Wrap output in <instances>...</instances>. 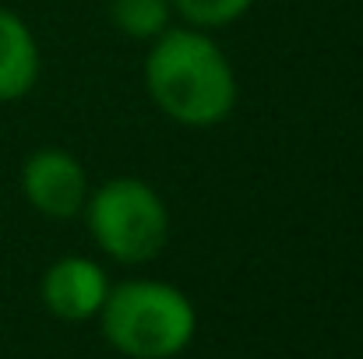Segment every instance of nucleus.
<instances>
[{
	"mask_svg": "<svg viewBox=\"0 0 363 359\" xmlns=\"http://www.w3.org/2000/svg\"><path fill=\"white\" fill-rule=\"evenodd\" d=\"M152 103L184 127H216L237 106V74L219 42L201 28H166L145 57Z\"/></svg>",
	"mask_w": 363,
	"mask_h": 359,
	"instance_id": "1",
	"label": "nucleus"
},
{
	"mask_svg": "<svg viewBox=\"0 0 363 359\" xmlns=\"http://www.w3.org/2000/svg\"><path fill=\"white\" fill-rule=\"evenodd\" d=\"M99 317L110 346L130 359L180 356L198 331L194 303L177 285L155 278H130L110 289Z\"/></svg>",
	"mask_w": 363,
	"mask_h": 359,
	"instance_id": "2",
	"label": "nucleus"
},
{
	"mask_svg": "<svg viewBox=\"0 0 363 359\" xmlns=\"http://www.w3.org/2000/svg\"><path fill=\"white\" fill-rule=\"evenodd\" d=\"M89 233L121 264H145L162 253L169 239V208L159 190L138 176H117L89 190Z\"/></svg>",
	"mask_w": 363,
	"mask_h": 359,
	"instance_id": "3",
	"label": "nucleus"
},
{
	"mask_svg": "<svg viewBox=\"0 0 363 359\" xmlns=\"http://www.w3.org/2000/svg\"><path fill=\"white\" fill-rule=\"evenodd\" d=\"M21 190L39 215L64 222V219H74L85 212L92 187H89L85 166L71 152L39 148L35 155H28V162L21 169Z\"/></svg>",
	"mask_w": 363,
	"mask_h": 359,
	"instance_id": "4",
	"label": "nucleus"
},
{
	"mask_svg": "<svg viewBox=\"0 0 363 359\" xmlns=\"http://www.w3.org/2000/svg\"><path fill=\"white\" fill-rule=\"evenodd\" d=\"M110 296V278L92 257H60L43 275V303L60 321L99 317Z\"/></svg>",
	"mask_w": 363,
	"mask_h": 359,
	"instance_id": "5",
	"label": "nucleus"
},
{
	"mask_svg": "<svg viewBox=\"0 0 363 359\" xmlns=\"http://www.w3.org/2000/svg\"><path fill=\"white\" fill-rule=\"evenodd\" d=\"M39 78V46L28 25L0 7V103L21 99Z\"/></svg>",
	"mask_w": 363,
	"mask_h": 359,
	"instance_id": "6",
	"label": "nucleus"
},
{
	"mask_svg": "<svg viewBox=\"0 0 363 359\" xmlns=\"http://www.w3.org/2000/svg\"><path fill=\"white\" fill-rule=\"evenodd\" d=\"M110 18L130 39H155L169 28L173 21V4L169 0H110Z\"/></svg>",
	"mask_w": 363,
	"mask_h": 359,
	"instance_id": "7",
	"label": "nucleus"
},
{
	"mask_svg": "<svg viewBox=\"0 0 363 359\" xmlns=\"http://www.w3.org/2000/svg\"><path fill=\"white\" fill-rule=\"evenodd\" d=\"M169 4H173V14L184 18L191 28L212 32V28H226L240 21L254 0H169Z\"/></svg>",
	"mask_w": 363,
	"mask_h": 359,
	"instance_id": "8",
	"label": "nucleus"
}]
</instances>
